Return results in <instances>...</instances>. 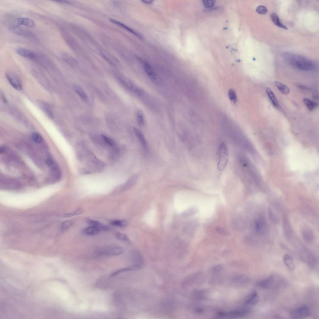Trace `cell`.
<instances>
[{"mask_svg":"<svg viewBox=\"0 0 319 319\" xmlns=\"http://www.w3.org/2000/svg\"><path fill=\"white\" fill-rule=\"evenodd\" d=\"M109 21L112 23L122 27L123 28L128 31L129 32L131 33L139 38L140 39H143V37L141 34L137 33V32L126 26L125 25L113 19H109Z\"/></svg>","mask_w":319,"mask_h":319,"instance_id":"obj_16","label":"cell"},{"mask_svg":"<svg viewBox=\"0 0 319 319\" xmlns=\"http://www.w3.org/2000/svg\"><path fill=\"white\" fill-rule=\"evenodd\" d=\"M87 222L92 226H96L99 228L101 231H107L109 230L110 227L99 221L91 219H87Z\"/></svg>","mask_w":319,"mask_h":319,"instance_id":"obj_17","label":"cell"},{"mask_svg":"<svg viewBox=\"0 0 319 319\" xmlns=\"http://www.w3.org/2000/svg\"><path fill=\"white\" fill-rule=\"evenodd\" d=\"M141 1L142 2H143V3H145L146 4H150L152 3V2H153V1L149 0H142Z\"/></svg>","mask_w":319,"mask_h":319,"instance_id":"obj_43","label":"cell"},{"mask_svg":"<svg viewBox=\"0 0 319 319\" xmlns=\"http://www.w3.org/2000/svg\"><path fill=\"white\" fill-rule=\"evenodd\" d=\"M137 119L138 123L140 125H143L145 123V118L142 111L140 109L137 110L136 113Z\"/></svg>","mask_w":319,"mask_h":319,"instance_id":"obj_32","label":"cell"},{"mask_svg":"<svg viewBox=\"0 0 319 319\" xmlns=\"http://www.w3.org/2000/svg\"><path fill=\"white\" fill-rule=\"evenodd\" d=\"M73 223V222L72 220H66L64 221L60 225L61 231L63 233L65 232L72 227Z\"/></svg>","mask_w":319,"mask_h":319,"instance_id":"obj_30","label":"cell"},{"mask_svg":"<svg viewBox=\"0 0 319 319\" xmlns=\"http://www.w3.org/2000/svg\"><path fill=\"white\" fill-rule=\"evenodd\" d=\"M79 173L82 174H89L91 172L85 168H81L79 169Z\"/></svg>","mask_w":319,"mask_h":319,"instance_id":"obj_41","label":"cell"},{"mask_svg":"<svg viewBox=\"0 0 319 319\" xmlns=\"http://www.w3.org/2000/svg\"><path fill=\"white\" fill-rule=\"evenodd\" d=\"M251 311L250 307H245L227 311H220L217 313L218 317H243L249 314Z\"/></svg>","mask_w":319,"mask_h":319,"instance_id":"obj_4","label":"cell"},{"mask_svg":"<svg viewBox=\"0 0 319 319\" xmlns=\"http://www.w3.org/2000/svg\"><path fill=\"white\" fill-rule=\"evenodd\" d=\"M137 177L134 175L130 178L123 185L117 188L116 191H122L126 190L134 186L136 182Z\"/></svg>","mask_w":319,"mask_h":319,"instance_id":"obj_14","label":"cell"},{"mask_svg":"<svg viewBox=\"0 0 319 319\" xmlns=\"http://www.w3.org/2000/svg\"><path fill=\"white\" fill-rule=\"evenodd\" d=\"M266 93L273 105L275 107H277L278 106V101L273 91L269 88H267Z\"/></svg>","mask_w":319,"mask_h":319,"instance_id":"obj_28","label":"cell"},{"mask_svg":"<svg viewBox=\"0 0 319 319\" xmlns=\"http://www.w3.org/2000/svg\"><path fill=\"white\" fill-rule=\"evenodd\" d=\"M31 138L33 141L36 143H40L43 140L42 136L39 134L34 132L31 135Z\"/></svg>","mask_w":319,"mask_h":319,"instance_id":"obj_34","label":"cell"},{"mask_svg":"<svg viewBox=\"0 0 319 319\" xmlns=\"http://www.w3.org/2000/svg\"><path fill=\"white\" fill-rule=\"evenodd\" d=\"M124 251L122 247L117 245H107L101 247L96 251L99 256H113L122 254Z\"/></svg>","mask_w":319,"mask_h":319,"instance_id":"obj_3","label":"cell"},{"mask_svg":"<svg viewBox=\"0 0 319 319\" xmlns=\"http://www.w3.org/2000/svg\"><path fill=\"white\" fill-rule=\"evenodd\" d=\"M236 283H245L249 281V278L246 275L239 274L234 276L232 279Z\"/></svg>","mask_w":319,"mask_h":319,"instance_id":"obj_22","label":"cell"},{"mask_svg":"<svg viewBox=\"0 0 319 319\" xmlns=\"http://www.w3.org/2000/svg\"><path fill=\"white\" fill-rule=\"evenodd\" d=\"M101 136L106 144L109 145L113 148L117 147L115 142L112 139L103 135H101Z\"/></svg>","mask_w":319,"mask_h":319,"instance_id":"obj_33","label":"cell"},{"mask_svg":"<svg viewBox=\"0 0 319 319\" xmlns=\"http://www.w3.org/2000/svg\"><path fill=\"white\" fill-rule=\"evenodd\" d=\"M73 88L75 93L83 100L84 101L87 100V96L81 87L78 85H75L73 86Z\"/></svg>","mask_w":319,"mask_h":319,"instance_id":"obj_23","label":"cell"},{"mask_svg":"<svg viewBox=\"0 0 319 319\" xmlns=\"http://www.w3.org/2000/svg\"><path fill=\"white\" fill-rule=\"evenodd\" d=\"M143 67L145 72L152 81L156 83L159 82V79L158 75L149 64L144 62Z\"/></svg>","mask_w":319,"mask_h":319,"instance_id":"obj_11","label":"cell"},{"mask_svg":"<svg viewBox=\"0 0 319 319\" xmlns=\"http://www.w3.org/2000/svg\"><path fill=\"white\" fill-rule=\"evenodd\" d=\"M0 186L9 189H17L20 187V183L16 179L8 177H1Z\"/></svg>","mask_w":319,"mask_h":319,"instance_id":"obj_6","label":"cell"},{"mask_svg":"<svg viewBox=\"0 0 319 319\" xmlns=\"http://www.w3.org/2000/svg\"><path fill=\"white\" fill-rule=\"evenodd\" d=\"M275 84L279 90L282 93L287 94L289 92V88L285 84L278 81L275 82Z\"/></svg>","mask_w":319,"mask_h":319,"instance_id":"obj_27","label":"cell"},{"mask_svg":"<svg viewBox=\"0 0 319 319\" xmlns=\"http://www.w3.org/2000/svg\"><path fill=\"white\" fill-rule=\"evenodd\" d=\"M17 21L18 25L28 27H34L36 25V23L33 20L27 17H19L17 19Z\"/></svg>","mask_w":319,"mask_h":319,"instance_id":"obj_15","label":"cell"},{"mask_svg":"<svg viewBox=\"0 0 319 319\" xmlns=\"http://www.w3.org/2000/svg\"><path fill=\"white\" fill-rule=\"evenodd\" d=\"M256 12L260 14H265L268 12V10L266 7L263 5H259L256 9Z\"/></svg>","mask_w":319,"mask_h":319,"instance_id":"obj_37","label":"cell"},{"mask_svg":"<svg viewBox=\"0 0 319 319\" xmlns=\"http://www.w3.org/2000/svg\"><path fill=\"white\" fill-rule=\"evenodd\" d=\"M310 314L309 307L303 306L293 310L291 312L290 316L293 318H302L308 317Z\"/></svg>","mask_w":319,"mask_h":319,"instance_id":"obj_7","label":"cell"},{"mask_svg":"<svg viewBox=\"0 0 319 319\" xmlns=\"http://www.w3.org/2000/svg\"><path fill=\"white\" fill-rule=\"evenodd\" d=\"M273 281V277L270 276L265 279L259 281L257 283L256 285L262 288L268 289L272 286Z\"/></svg>","mask_w":319,"mask_h":319,"instance_id":"obj_18","label":"cell"},{"mask_svg":"<svg viewBox=\"0 0 319 319\" xmlns=\"http://www.w3.org/2000/svg\"><path fill=\"white\" fill-rule=\"evenodd\" d=\"M229 96L230 99L233 102H236L237 101V97L235 92L232 89H230L229 91Z\"/></svg>","mask_w":319,"mask_h":319,"instance_id":"obj_38","label":"cell"},{"mask_svg":"<svg viewBox=\"0 0 319 319\" xmlns=\"http://www.w3.org/2000/svg\"><path fill=\"white\" fill-rule=\"evenodd\" d=\"M116 236L119 240L121 241L127 242L130 241L128 237L125 234L118 232L116 233Z\"/></svg>","mask_w":319,"mask_h":319,"instance_id":"obj_36","label":"cell"},{"mask_svg":"<svg viewBox=\"0 0 319 319\" xmlns=\"http://www.w3.org/2000/svg\"><path fill=\"white\" fill-rule=\"evenodd\" d=\"M215 1L213 0H204L202 1L204 5L207 7H213Z\"/></svg>","mask_w":319,"mask_h":319,"instance_id":"obj_39","label":"cell"},{"mask_svg":"<svg viewBox=\"0 0 319 319\" xmlns=\"http://www.w3.org/2000/svg\"><path fill=\"white\" fill-rule=\"evenodd\" d=\"M303 101L307 108L311 111H312L315 109L318 106V104L317 103L307 98H305Z\"/></svg>","mask_w":319,"mask_h":319,"instance_id":"obj_29","label":"cell"},{"mask_svg":"<svg viewBox=\"0 0 319 319\" xmlns=\"http://www.w3.org/2000/svg\"><path fill=\"white\" fill-rule=\"evenodd\" d=\"M84 212V209L82 208H79L74 211L71 212L66 214L64 215L65 217H71L75 215L82 213Z\"/></svg>","mask_w":319,"mask_h":319,"instance_id":"obj_35","label":"cell"},{"mask_svg":"<svg viewBox=\"0 0 319 319\" xmlns=\"http://www.w3.org/2000/svg\"><path fill=\"white\" fill-rule=\"evenodd\" d=\"M217 230L218 232L223 235H226L228 233L227 231L223 228L218 227L217 228Z\"/></svg>","mask_w":319,"mask_h":319,"instance_id":"obj_42","label":"cell"},{"mask_svg":"<svg viewBox=\"0 0 319 319\" xmlns=\"http://www.w3.org/2000/svg\"><path fill=\"white\" fill-rule=\"evenodd\" d=\"M283 260L286 265L291 269H294L295 266L292 258L289 255H286L283 256Z\"/></svg>","mask_w":319,"mask_h":319,"instance_id":"obj_26","label":"cell"},{"mask_svg":"<svg viewBox=\"0 0 319 319\" xmlns=\"http://www.w3.org/2000/svg\"><path fill=\"white\" fill-rule=\"evenodd\" d=\"M9 31L17 35L28 38H35V35L31 31L18 25H11L8 27Z\"/></svg>","mask_w":319,"mask_h":319,"instance_id":"obj_5","label":"cell"},{"mask_svg":"<svg viewBox=\"0 0 319 319\" xmlns=\"http://www.w3.org/2000/svg\"><path fill=\"white\" fill-rule=\"evenodd\" d=\"M217 168L219 171H222L226 167L228 160V148L224 142H221L219 145L217 151Z\"/></svg>","mask_w":319,"mask_h":319,"instance_id":"obj_2","label":"cell"},{"mask_svg":"<svg viewBox=\"0 0 319 319\" xmlns=\"http://www.w3.org/2000/svg\"><path fill=\"white\" fill-rule=\"evenodd\" d=\"M101 231L98 228L91 226L83 229L82 231V232L86 235L93 236L98 234Z\"/></svg>","mask_w":319,"mask_h":319,"instance_id":"obj_19","label":"cell"},{"mask_svg":"<svg viewBox=\"0 0 319 319\" xmlns=\"http://www.w3.org/2000/svg\"><path fill=\"white\" fill-rule=\"evenodd\" d=\"M120 80L122 84L134 93L141 95L143 93L141 89L129 79L125 78H121Z\"/></svg>","mask_w":319,"mask_h":319,"instance_id":"obj_9","label":"cell"},{"mask_svg":"<svg viewBox=\"0 0 319 319\" xmlns=\"http://www.w3.org/2000/svg\"><path fill=\"white\" fill-rule=\"evenodd\" d=\"M16 53L20 56L24 58L34 60L36 56V53L28 49L18 47L16 50Z\"/></svg>","mask_w":319,"mask_h":319,"instance_id":"obj_12","label":"cell"},{"mask_svg":"<svg viewBox=\"0 0 319 319\" xmlns=\"http://www.w3.org/2000/svg\"><path fill=\"white\" fill-rule=\"evenodd\" d=\"M284 55L290 64L300 70L309 71L315 67L313 62L302 56L290 54H286Z\"/></svg>","mask_w":319,"mask_h":319,"instance_id":"obj_1","label":"cell"},{"mask_svg":"<svg viewBox=\"0 0 319 319\" xmlns=\"http://www.w3.org/2000/svg\"><path fill=\"white\" fill-rule=\"evenodd\" d=\"M223 269L222 266L221 264H217L212 267L211 270L213 272H217Z\"/></svg>","mask_w":319,"mask_h":319,"instance_id":"obj_40","label":"cell"},{"mask_svg":"<svg viewBox=\"0 0 319 319\" xmlns=\"http://www.w3.org/2000/svg\"><path fill=\"white\" fill-rule=\"evenodd\" d=\"M134 131L136 135L138 138L143 146L145 148H147L146 142L142 133L138 129L134 128Z\"/></svg>","mask_w":319,"mask_h":319,"instance_id":"obj_25","label":"cell"},{"mask_svg":"<svg viewBox=\"0 0 319 319\" xmlns=\"http://www.w3.org/2000/svg\"><path fill=\"white\" fill-rule=\"evenodd\" d=\"M265 222L264 220L261 218L256 221L255 228L258 232L263 233L265 228Z\"/></svg>","mask_w":319,"mask_h":319,"instance_id":"obj_24","label":"cell"},{"mask_svg":"<svg viewBox=\"0 0 319 319\" xmlns=\"http://www.w3.org/2000/svg\"><path fill=\"white\" fill-rule=\"evenodd\" d=\"M141 266L135 265L133 266L127 267L118 270L111 274V277H112L117 275L124 272L129 271L132 270H137L141 268Z\"/></svg>","mask_w":319,"mask_h":319,"instance_id":"obj_20","label":"cell"},{"mask_svg":"<svg viewBox=\"0 0 319 319\" xmlns=\"http://www.w3.org/2000/svg\"><path fill=\"white\" fill-rule=\"evenodd\" d=\"M110 224L114 226L123 227L126 226L128 224L127 221L124 220H115L111 221Z\"/></svg>","mask_w":319,"mask_h":319,"instance_id":"obj_31","label":"cell"},{"mask_svg":"<svg viewBox=\"0 0 319 319\" xmlns=\"http://www.w3.org/2000/svg\"><path fill=\"white\" fill-rule=\"evenodd\" d=\"M270 18L273 23L278 27L285 30H288V28L283 24L281 22L278 15L275 13H272L270 15Z\"/></svg>","mask_w":319,"mask_h":319,"instance_id":"obj_21","label":"cell"},{"mask_svg":"<svg viewBox=\"0 0 319 319\" xmlns=\"http://www.w3.org/2000/svg\"><path fill=\"white\" fill-rule=\"evenodd\" d=\"M259 298L257 292L254 291L245 300L244 304L246 306L250 307L256 304L259 302Z\"/></svg>","mask_w":319,"mask_h":319,"instance_id":"obj_13","label":"cell"},{"mask_svg":"<svg viewBox=\"0 0 319 319\" xmlns=\"http://www.w3.org/2000/svg\"><path fill=\"white\" fill-rule=\"evenodd\" d=\"M6 76L9 83L14 89L18 91H21L22 89L21 83L14 74L7 72L6 74Z\"/></svg>","mask_w":319,"mask_h":319,"instance_id":"obj_10","label":"cell"},{"mask_svg":"<svg viewBox=\"0 0 319 319\" xmlns=\"http://www.w3.org/2000/svg\"><path fill=\"white\" fill-rule=\"evenodd\" d=\"M46 162L50 168L52 174L56 179H59L61 176L60 169L54 160L51 157H48Z\"/></svg>","mask_w":319,"mask_h":319,"instance_id":"obj_8","label":"cell"}]
</instances>
